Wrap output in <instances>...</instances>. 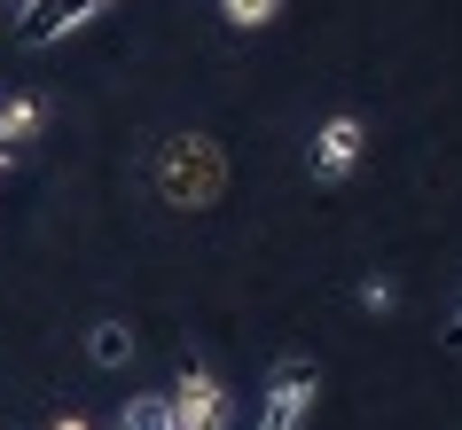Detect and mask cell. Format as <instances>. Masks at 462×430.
I'll list each match as a JSON object with an SVG mask.
<instances>
[{
    "label": "cell",
    "mask_w": 462,
    "mask_h": 430,
    "mask_svg": "<svg viewBox=\"0 0 462 430\" xmlns=\"http://www.w3.org/2000/svg\"><path fill=\"white\" fill-rule=\"evenodd\" d=\"M157 188H165V204L204 212V204H219V188H227V165H219V149L204 142V133H180V142H165V157H157Z\"/></svg>",
    "instance_id": "cell-1"
},
{
    "label": "cell",
    "mask_w": 462,
    "mask_h": 430,
    "mask_svg": "<svg viewBox=\"0 0 462 430\" xmlns=\"http://www.w3.org/2000/svg\"><path fill=\"white\" fill-rule=\"evenodd\" d=\"M172 430H227V391H219L212 368H180V383H172Z\"/></svg>",
    "instance_id": "cell-2"
},
{
    "label": "cell",
    "mask_w": 462,
    "mask_h": 430,
    "mask_svg": "<svg viewBox=\"0 0 462 430\" xmlns=\"http://www.w3.org/2000/svg\"><path fill=\"white\" fill-rule=\"evenodd\" d=\"M314 407V368L306 360H282L267 376V399H259V430H298Z\"/></svg>",
    "instance_id": "cell-3"
},
{
    "label": "cell",
    "mask_w": 462,
    "mask_h": 430,
    "mask_svg": "<svg viewBox=\"0 0 462 430\" xmlns=\"http://www.w3.org/2000/svg\"><path fill=\"white\" fill-rule=\"evenodd\" d=\"M95 8H102V0H24V16H16V40H24V48H48V40L79 32Z\"/></svg>",
    "instance_id": "cell-4"
},
{
    "label": "cell",
    "mask_w": 462,
    "mask_h": 430,
    "mask_svg": "<svg viewBox=\"0 0 462 430\" xmlns=\"http://www.w3.org/2000/svg\"><path fill=\"white\" fill-rule=\"evenodd\" d=\"M361 149H368L361 118H329V125L314 133V172H321V180H345V172L361 165Z\"/></svg>",
    "instance_id": "cell-5"
},
{
    "label": "cell",
    "mask_w": 462,
    "mask_h": 430,
    "mask_svg": "<svg viewBox=\"0 0 462 430\" xmlns=\"http://www.w3.org/2000/svg\"><path fill=\"white\" fill-rule=\"evenodd\" d=\"M87 352H95L102 368H125V360H134V329H125V321H95V336H87Z\"/></svg>",
    "instance_id": "cell-6"
},
{
    "label": "cell",
    "mask_w": 462,
    "mask_h": 430,
    "mask_svg": "<svg viewBox=\"0 0 462 430\" xmlns=\"http://www.w3.org/2000/svg\"><path fill=\"white\" fill-rule=\"evenodd\" d=\"M274 8H282V0H219V16H227L236 32H259V24H274Z\"/></svg>",
    "instance_id": "cell-7"
},
{
    "label": "cell",
    "mask_w": 462,
    "mask_h": 430,
    "mask_svg": "<svg viewBox=\"0 0 462 430\" xmlns=\"http://www.w3.org/2000/svg\"><path fill=\"white\" fill-rule=\"evenodd\" d=\"M32 125H40V102L16 95V102H0V142H24Z\"/></svg>",
    "instance_id": "cell-8"
},
{
    "label": "cell",
    "mask_w": 462,
    "mask_h": 430,
    "mask_svg": "<svg viewBox=\"0 0 462 430\" xmlns=\"http://www.w3.org/2000/svg\"><path fill=\"white\" fill-rule=\"evenodd\" d=\"M118 430H172V407H165V399H134V407L118 415Z\"/></svg>",
    "instance_id": "cell-9"
},
{
    "label": "cell",
    "mask_w": 462,
    "mask_h": 430,
    "mask_svg": "<svg viewBox=\"0 0 462 430\" xmlns=\"http://www.w3.org/2000/svg\"><path fill=\"white\" fill-rule=\"evenodd\" d=\"M55 430H87V423H79V415H55Z\"/></svg>",
    "instance_id": "cell-10"
},
{
    "label": "cell",
    "mask_w": 462,
    "mask_h": 430,
    "mask_svg": "<svg viewBox=\"0 0 462 430\" xmlns=\"http://www.w3.org/2000/svg\"><path fill=\"white\" fill-rule=\"evenodd\" d=\"M447 344H455V352H462V313H455V329H447Z\"/></svg>",
    "instance_id": "cell-11"
},
{
    "label": "cell",
    "mask_w": 462,
    "mask_h": 430,
    "mask_svg": "<svg viewBox=\"0 0 462 430\" xmlns=\"http://www.w3.org/2000/svg\"><path fill=\"white\" fill-rule=\"evenodd\" d=\"M0 165H8V142H0Z\"/></svg>",
    "instance_id": "cell-12"
}]
</instances>
